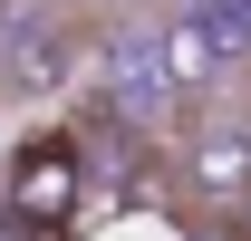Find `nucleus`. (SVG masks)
I'll return each instance as SVG.
<instances>
[{
    "mask_svg": "<svg viewBox=\"0 0 251 241\" xmlns=\"http://www.w3.org/2000/svg\"><path fill=\"white\" fill-rule=\"evenodd\" d=\"M87 203V145L77 135H29V145L10 154V183H0V212L20 222V232H68Z\"/></svg>",
    "mask_w": 251,
    "mask_h": 241,
    "instance_id": "1",
    "label": "nucleus"
},
{
    "mask_svg": "<svg viewBox=\"0 0 251 241\" xmlns=\"http://www.w3.org/2000/svg\"><path fill=\"white\" fill-rule=\"evenodd\" d=\"M174 183H184L193 212H242L251 203V116L203 106V116L174 135Z\"/></svg>",
    "mask_w": 251,
    "mask_h": 241,
    "instance_id": "2",
    "label": "nucleus"
},
{
    "mask_svg": "<svg viewBox=\"0 0 251 241\" xmlns=\"http://www.w3.org/2000/svg\"><path fill=\"white\" fill-rule=\"evenodd\" d=\"M77 0H0V96H39L58 87L77 58Z\"/></svg>",
    "mask_w": 251,
    "mask_h": 241,
    "instance_id": "3",
    "label": "nucleus"
},
{
    "mask_svg": "<svg viewBox=\"0 0 251 241\" xmlns=\"http://www.w3.org/2000/svg\"><path fill=\"white\" fill-rule=\"evenodd\" d=\"M77 10H87V20H106V10H135V0H77Z\"/></svg>",
    "mask_w": 251,
    "mask_h": 241,
    "instance_id": "4",
    "label": "nucleus"
},
{
    "mask_svg": "<svg viewBox=\"0 0 251 241\" xmlns=\"http://www.w3.org/2000/svg\"><path fill=\"white\" fill-rule=\"evenodd\" d=\"M232 222H242V241H251V203H242V212H232Z\"/></svg>",
    "mask_w": 251,
    "mask_h": 241,
    "instance_id": "5",
    "label": "nucleus"
}]
</instances>
